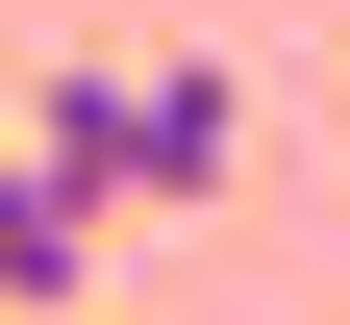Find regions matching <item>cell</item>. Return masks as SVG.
<instances>
[{
  "mask_svg": "<svg viewBox=\"0 0 350 325\" xmlns=\"http://www.w3.org/2000/svg\"><path fill=\"white\" fill-rule=\"evenodd\" d=\"M75 275H100V200H75L51 151H0V325H25V300H75Z\"/></svg>",
  "mask_w": 350,
  "mask_h": 325,
  "instance_id": "7a4b0ae2",
  "label": "cell"
},
{
  "mask_svg": "<svg viewBox=\"0 0 350 325\" xmlns=\"http://www.w3.org/2000/svg\"><path fill=\"white\" fill-rule=\"evenodd\" d=\"M25 151H51L75 175V200H226V151H250V101H226V75H200V51H51V101H25Z\"/></svg>",
  "mask_w": 350,
  "mask_h": 325,
  "instance_id": "6da1fadb",
  "label": "cell"
}]
</instances>
